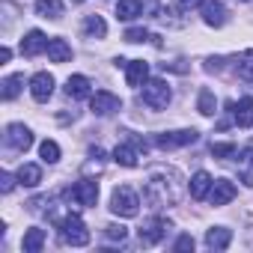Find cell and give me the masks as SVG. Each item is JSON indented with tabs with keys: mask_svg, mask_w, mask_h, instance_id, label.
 <instances>
[{
	"mask_svg": "<svg viewBox=\"0 0 253 253\" xmlns=\"http://www.w3.org/2000/svg\"><path fill=\"white\" fill-rule=\"evenodd\" d=\"M143 200H146L152 209L173 206V203L179 200V185L173 182V176H170V182H167V173H164V170H155V173L149 176L146 188H143Z\"/></svg>",
	"mask_w": 253,
	"mask_h": 253,
	"instance_id": "1",
	"label": "cell"
},
{
	"mask_svg": "<svg viewBox=\"0 0 253 253\" xmlns=\"http://www.w3.org/2000/svg\"><path fill=\"white\" fill-rule=\"evenodd\" d=\"M57 229H60L63 244H69V247H86L89 244V229L78 214H66L63 220H57Z\"/></svg>",
	"mask_w": 253,
	"mask_h": 253,
	"instance_id": "2",
	"label": "cell"
},
{
	"mask_svg": "<svg viewBox=\"0 0 253 253\" xmlns=\"http://www.w3.org/2000/svg\"><path fill=\"white\" fill-rule=\"evenodd\" d=\"M170 98H173V92H170V84L167 81L155 78V81H146L143 84V104H149L152 110H164L170 104Z\"/></svg>",
	"mask_w": 253,
	"mask_h": 253,
	"instance_id": "3",
	"label": "cell"
},
{
	"mask_svg": "<svg viewBox=\"0 0 253 253\" xmlns=\"http://www.w3.org/2000/svg\"><path fill=\"white\" fill-rule=\"evenodd\" d=\"M137 206H140V200H137V194H134L128 185L116 188L113 197H110V211L119 214V217H134V214H137Z\"/></svg>",
	"mask_w": 253,
	"mask_h": 253,
	"instance_id": "4",
	"label": "cell"
},
{
	"mask_svg": "<svg viewBox=\"0 0 253 253\" xmlns=\"http://www.w3.org/2000/svg\"><path fill=\"white\" fill-rule=\"evenodd\" d=\"M197 140H200V131H194V128L155 134V146H158V149H179V146H191V143H197Z\"/></svg>",
	"mask_w": 253,
	"mask_h": 253,
	"instance_id": "5",
	"label": "cell"
},
{
	"mask_svg": "<svg viewBox=\"0 0 253 253\" xmlns=\"http://www.w3.org/2000/svg\"><path fill=\"white\" fill-rule=\"evenodd\" d=\"M170 229V220L167 217H149L143 226H140V244L143 247H155Z\"/></svg>",
	"mask_w": 253,
	"mask_h": 253,
	"instance_id": "6",
	"label": "cell"
},
{
	"mask_svg": "<svg viewBox=\"0 0 253 253\" xmlns=\"http://www.w3.org/2000/svg\"><path fill=\"white\" fill-rule=\"evenodd\" d=\"M6 146H9L12 152H27V149L33 146V134H30L27 125H21V122L6 125Z\"/></svg>",
	"mask_w": 253,
	"mask_h": 253,
	"instance_id": "7",
	"label": "cell"
},
{
	"mask_svg": "<svg viewBox=\"0 0 253 253\" xmlns=\"http://www.w3.org/2000/svg\"><path fill=\"white\" fill-rule=\"evenodd\" d=\"M89 107H92L95 116H110V113L122 110V101H119V95H113L107 89H98L95 95H89Z\"/></svg>",
	"mask_w": 253,
	"mask_h": 253,
	"instance_id": "8",
	"label": "cell"
},
{
	"mask_svg": "<svg viewBox=\"0 0 253 253\" xmlns=\"http://www.w3.org/2000/svg\"><path fill=\"white\" fill-rule=\"evenodd\" d=\"M140 149L146 152V143L134 137L131 143H122V146H116V149H113V161H116L119 167H137V158H140Z\"/></svg>",
	"mask_w": 253,
	"mask_h": 253,
	"instance_id": "9",
	"label": "cell"
},
{
	"mask_svg": "<svg viewBox=\"0 0 253 253\" xmlns=\"http://www.w3.org/2000/svg\"><path fill=\"white\" fill-rule=\"evenodd\" d=\"M66 197H72L78 206H95V200H98V185H95L92 179H81V182H75V188L66 191Z\"/></svg>",
	"mask_w": 253,
	"mask_h": 253,
	"instance_id": "10",
	"label": "cell"
},
{
	"mask_svg": "<svg viewBox=\"0 0 253 253\" xmlns=\"http://www.w3.org/2000/svg\"><path fill=\"white\" fill-rule=\"evenodd\" d=\"M229 110H232V122L238 128H253V98L250 95H244L238 104L229 101Z\"/></svg>",
	"mask_w": 253,
	"mask_h": 253,
	"instance_id": "11",
	"label": "cell"
},
{
	"mask_svg": "<svg viewBox=\"0 0 253 253\" xmlns=\"http://www.w3.org/2000/svg\"><path fill=\"white\" fill-rule=\"evenodd\" d=\"M235 200V185L229 179H214L211 182V191H209V203L211 206H226Z\"/></svg>",
	"mask_w": 253,
	"mask_h": 253,
	"instance_id": "12",
	"label": "cell"
},
{
	"mask_svg": "<svg viewBox=\"0 0 253 253\" xmlns=\"http://www.w3.org/2000/svg\"><path fill=\"white\" fill-rule=\"evenodd\" d=\"M30 95H33L36 101H48V98L54 95V78H51L48 72H36L33 81H30Z\"/></svg>",
	"mask_w": 253,
	"mask_h": 253,
	"instance_id": "13",
	"label": "cell"
},
{
	"mask_svg": "<svg viewBox=\"0 0 253 253\" xmlns=\"http://www.w3.org/2000/svg\"><path fill=\"white\" fill-rule=\"evenodd\" d=\"M48 36L42 33V30H30L24 39H21V54L24 57H36V54H42V51H48Z\"/></svg>",
	"mask_w": 253,
	"mask_h": 253,
	"instance_id": "14",
	"label": "cell"
},
{
	"mask_svg": "<svg viewBox=\"0 0 253 253\" xmlns=\"http://www.w3.org/2000/svg\"><path fill=\"white\" fill-rule=\"evenodd\" d=\"M146 78H149V63H143V60L125 63V81H128V86H143Z\"/></svg>",
	"mask_w": 253,
	"mask_h": 253,
	"instance_id": "15",
	"label": "cell"
},
{
	"mask_svg": "<svg viewBox=\"0 0 253 253\" xmlns=\"http://www.w3.org/2000/svg\"><path fill=\"white\" fill-rule=\"evenodd\" d=\"M203 21L209 27H223L226 24V6L220 3V0H209V3H203Z\"/></svg>",
	"mask_w": 253,
	"mask_h": 253,
	"instance_id": "16",
	"label": "cell"
},
{
	"mask_svg": "<svg viewBox=\"0 0 253 253\" xmlns=\"http://www.w3.org/2000/svg\"><path fill=\"white\" fill-rule=\"evenodd\" d=\"M66 95H69V98H75V101H81V98H89V95H92V89H89V81H86L84 75H72V78L66 81Z\"/></svg>",
	"mask_w": 253,
	"mask_h": 253,
	"instance_id": "17",
	"label": "cell"
},
{
	"mask_svg": "<svg viewBox=\"0 0 253 253\" xmlns=\"http://www.w3.org/2000/svg\"><path fill=\"white\" fill-rule=\"evenodd\" d=\"M48 60H51V63H69V60H72V45H69L66 39H60V36L51 39V42H48Z\"/></svg>",
	"mask_w": 253,
	"mask_h": 253,
	"instance_id": "18",
	"label": "cell"
},
{
	"mask_svg": "<svg viewBox=\"0 0 253 253\" xmlns=\"http://www.w3.org/2000/svg\"><path fill=\"white\" fill-rule=\"evenodd\" d=\"M229 241H232V232L226 226H214L206 232V247H211V250H226Z\"/></svg>",
	"mask_w": 253,
	"mask_h": 253,
	"instance_id": "19",
	"label": "cell"
},
{
	"mask_svg": "<svg viewBox=\"0 0 253 253\" xmlns=\"http://www.w3.org/2000/svg\"><path fill=\"white\" fill-rule=\"evenodd\" d=\"M209 191H211V176H209L206 170L194 173V176H191V197H194V200H206Z\"/></svg>",
	"mask_w": 253,
	"mask_h": 253,
	"instance_id": "20",
	"label": "cell"
},
{
	"mask_svg": "<svg viewBox=\"0 0 253 253\" xmlns=\"http://www.w3.org/2000/svg\"><path fill=\"white\" fill-rule=\"evenodd\" d=\"M137 15H143V3H140V0H119V3H116V18L119 21H134Z\"/></svg>",
	"mask_w": 253,
	"mask_h": 253,
	"instance_id": "21",
	"label": "cell"
},
{
	"mask_svg": "<svg viewBox=\"0 0 253 253\" xmlns=\"http://www.w3.org/2000/svg\"><path fill=\"white\" fill-rule=\"evenodd\" d=\"M238 176L247 188H253V146H247L241 155H238Z\"/></svg>",
	"mask_w": 253,
	"mask_h": 253,
	"instance_id": "22",
	"label": "cell"
},
{
	"mask_svg": "<svg viewBox=\"0 0 253 253\" xmlns=\"http://www.w3.org/2000/svg\"><path fill=\"white\" fill-rule=\"evenodd\" d=\"M18 182H21L24 188H36V185L42 182V167H39V164H21V167H18Z\"/></svg>",
	"mask_w": 253,
	"mask_h": 253,
	"instance_id": "23",
	"label": "cell"
},
{
	"mask_svg": "<svg viewBox=\"0 0 253 253\" xmlns=\"http://www.w3.org/2000/svg\"><path fill=\"white\" fill-rule=\"evenodd\" d=\"M36 15L51 18V21L63 18V0H36Z\"/></svg>",
	"mask_w": 253,
	"mask_h": 253,
	"instance_id": "24",
	"label": "cell"
},
{
	"mask_svg": "<svg viewBox=\"0 0 253 253\" xmlns=\"http://www.w3.org/2000/svg\"><path fill=\"white\" fill-rule=\"evenodd\" d=\"M42 244H45V229L33 226V229H27V232H24V241H21L24 253H39V250H42Z\"/></svg>",
	"mask_w": 253,
	"mask_h": 253,
	"instance_id": "25",
	"label": "cell"
},
{
	"mask_svg": "<svg viewBox=\"0 0 253 253\" xmlns=\"http://www.w3.org/2000/svg\"><path fill=\"white\" fill-rule=\"evenodd\" d=\"M84 33L92 36V39H104V33H107L104 18H101V15H86V21H84Z\"/></svg>",
	"mask_w": 253,
	"mask_h": 253,
	"instance_id": "26",
	"label": "cell"
},
{
	"mask_svg": "<svg viewBox=\"0 0 253 253\" xmlns=\"http://www.w3.org/2000/svg\"><path fill=\"white\" fill-rule=\"evenodd\" d=\"M21 86H24V75H9V78L3 81V98H6V101L18 98Z\"/></svg>",
	"mask_w": 253,
	"mask_h": 253,
	"instance_id": "27",
	"label": "cell"
},
{
	"mask_svg": "<svg viewBox=\"0 0 253 253\" xmlns=\"http://www.w3.org/2000/svg\"><path fill=\"white\" fill-rule=\"evenodd\" d=\"M214 107H217V98H214V92H211V89H200L197 110H200L203 116H211V113H214Z\"/></svg>",
	"mask_w": 253,
	"mask_h": 253,
	"instance_id": "28",
	"label": "cell"
},
{
	"mask_svg": "<svg viewBox=\"0 0 253 253\" xmlns=\"http://www.w3.org/2000/svg\"><path fill=\"white\" fill-rule=\"evenodd\" d=\"M39 155H42V161H45V164H57V161H60V146H57L54 140H42Z\"/></svg>",
	"mask_w": 253,
	"mask_h": 253,
	"instance_id": "29",
	"label": "cell"
},
{
	"mask_svg": "<svg viewBox=\"0 0 253 253\" xmlns=\"http://www.w3.org/2000/svg\"><path fill=\"white\" fill-rule=\"evenodd\" d=\"M211 155L220 158V161H226V158L238 155V146H235V143H211Z\"/></svg>",
	"mask_w": 253,
	"mask_h": 253,
	"instance_id": "30",
	"label": "cell"
},
{
	"mask_svg": "<svg viewBox=\"0 0 253 253\" xmlns=\"http://www.w3.org/2000/svg\"><path fill=\"white\" fill-rule=\"evenodd\" d=\"M104 235H107L110 241H119V244H122V241H125V235H128V229H125L122 223H110V226L104 229Z\"/></svg>",
	"mask_w": 253,
	"mask_h": 253,
	"instance_id": "31",
	"label": "cell"
},
{
	"mask_svg": "<svg viewBox=\"0 0 253 253\" xmlns=\"http://www.w3.org/2000/svg\"><path fill=\"white\" fill-rule=\"evenodd\" d=\"M146 39H149V33H146L143 27H128V30H125V42H131V45L146 42Z\"/></svg>",
	"mask_w": 253,
	"mask_h": 253,
	"instance_id": "32",
	"label": "cell"
},
{
	"mask_svg": "<svg viewBox=\"0 0 253 253\" xmlns=\"http://www.w3.org/2000/svg\"><path fill=\"white\" fill-rule=\"evenodd\" d=\"M238 78L241 81H253V54H247L244 63H238Z\"/></svg>",
	"mask_w": 253,
	"mask_h": 253,
	"instance_id": "33",
	"label": "cell"
},
{
	"mask_svg": "<svg viewBox=\"0 0 253 253\" xmlns=\"http://www.w3.org/2000/svg\"><path fill=\"white\" fill-rule=\"evenodd\" d=\"M173 250H194V238L191 235H179V241L173 244Z\"/></svg>",
	"mask_w": 253,
	"mask_h": 253,
	"instance_id": "34",
	"label": "cell"
},
{
	"mask_svg": "<svg viewBox=\"0 0 253 253\" xmlns=\"http://www.w3.org/2000/svg\"><path fill=\"white\" fill-rule=\"evenodd\" d=\"M12 188H15V179H12L9 173H3V176H0V191H3V194H12Z\"/></svg>",
	"mask_w": 253,
	"mask_h": 253,
	"instance_id": "35",
	"label": "cell"
},
{
	"mask_svg": "<svg viewBox=\"0 0 253 253\" xmlns=\"http://www.w3.org/2000/svg\"><path fill=\"white\" fill-rule=\"evenodd\" d=\"M176 6L188 12V9H197V6H203V0H176Z\"/></svg>",
	"mask_w": 253,
	"mask_h": 253,
	"instance_id": "36",
	"label": "cell"
},
{
	"mask_svg": "<svg viewBox=\"0 0 253 253\" xmlns=\"http://www.w3.org/2000/svg\"><path fill=\"white\" fill-rule=\"evenodd\" d=\"M9 57H12L9 48H0V63H9Z\"/></svg>",
	"mask_w": 253,
	"mask_h": 253,
	"instance_id": "37",
	"label": "cell"
},
{
	"mask_svg": "<svg viewBox=\"0 0 253 253\" xmlns=\"http://www.w3.org/2000/svg\"><path fill=\"white\" fill-rule=\"evenodd\" d=\"M72 3H84V0H72Z\"/></svg>",
	"mask_w": 253,
	"mask_h": 253,
	"instance_id": "38",
	"label": "cell"
}]
</instances>
